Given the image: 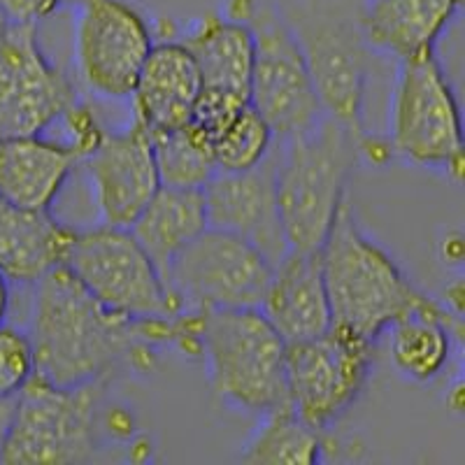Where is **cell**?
Instances as JSON below:
<instances>
[{"label": "cell", "mask_w": 465, "mask_h": 465, "mask_svg": "<svg viewBox=\"0 0 465 465\" xmlns=\"http://www.w3.org/2000/svg\"><path fill=\"white\" fill-rule=\"evenodd\" d=\"M28 340L35 375L58 386L152 372L161 349H180L182 319L116 314L58 265L35 282Z\"/></svg>", "instance_id": "1"}, {"label": "cell", "mask_w": 465, "mask_h": 465, "mask_svg": "<svg viewBox=\"0 0 465 465\" xmlns=\"http://www.w3.org/2000/svg\"><path fill=\"white\" fill-rule=\"evenodd\" d=\"M112 384L58 386L33 375L15 398L0 463H91L112 440H131L133 417L107 402Z\"/></svg>", "instance_id": "2"}, {"label": "cell", "mask_w": 465, "mask_h": 465, "mask_svg": "<svg viewBox=\"0 0 465 465\" xmlns=\"http://www.w3.org/2000/svg\"><path fill=\"white\" fill-rule=\"evenodd\" d=\"M365 138L323 114L322 122L302 135L277 140V205L289 249H322L338 212L349 201V182L361 163Z\"/></svg>", "instance_id": "3"}, {"label": "cell", "mask_w": 465, "mask_h": 465, "mask_svg": "<svg viewBox=\"0 0 465 465\" xmlns=\"http://www.w3.org/2000/svg\"><path fill=\"white\" fill-rule=\"evenodd\" d=\"M319 252L333 326L377 344L393 322L430 301L361 226L349 201L338 212Z\"/></svg>", "instance_id": "4"}, {"label": "cell", "mask_w": 465, "mask_h": 465, "mask_svg": "<svg viewBox=\"0 0 465 465\" xmlns=\"http://www.w3.org/2000/svg\"><path fill=\"white\" fill-rule=\"evenodd\" d=\"M305 58L328 116L368 135L365 103L371 91L372 49L361 31L354 0H275Z\"/></svg>", "instance_id": "5"}, {"label": "cell", "mask_w": 465, "mask_h": 465, "mask_svg": "<svg viewBox=\"0 0 465 465\" xmlns=\"http://www.w3.org/2000/svg\"><path fill=\"white\" fill-rule=\"evenodd\" d=\"M286 342L259 307L201 312L198 359L226 410L261 417L286 402Z\"/></svg>", "instance_id": "6"}, {"label": "cell", "mask_w": 465, "mask_h": 465, "mask_svg": "<svg viewBox=\"0 0 465 465\" xmlns=\"http://www.w3.org/2000/svg\"><path fill=\"white\" fill-rule=\"evenodd\" d=\"M223 15L240 19L252 31L254 61L249 103L270 124L275 138H296L317 126L326 112L275 0H223Z\"/></svg>", "instance_id": "7"}, {"label": "cell", "mask_w": 465, "mask_h": 465, "mask_svg": "<svg viewBox=\"0 0 465 465\" xmlns=\"http://www.w3.org/2000/svg\"><path fill=\"white\" fill-rule=\"evenodd\" d=\"M386 140L393 156L463 182V122L450 77L435 54L396 64Z\"/></svg>", "instance_id": "8"}, {"label": "cell", "mask_w": 465, "mask_h": 465, "mask_svg": "<svg viewBox=\"0 0 465 465\" xmlns=\"http://www.w3.org/2000/svg\"><path fill=\"white\" fill-rule=\"evenodd\" d=\"M64 268L95 301L131 319L174 317L180 305L131 228H74Z\"/></svg>", "instance_id": "9"}, {"label": "cell", "mask_w": 465, "mask_h": 465, "mask_svg": "<svg viewBox=\"0 0 465 465\" xmlns=\"http://www.w3.org/2000/svg\"><path fill=\"white\" fill-rule=\"evenodd\" d=\"M375 342L331 326L317 338L286 344V402L314 429L328 430L359 401L371 380Z\"/></svg>", "instance_id": "10"}, {"label": "cell", "mask_w": 465, "mask_h": 465, "mask_svg": "<svg viewBox=\"0 0 465 465\" xmlns=\"http://www.w3.org/2000/svg\"><path fill=\"white\" fill-rule=\"evenodd\" d=\"M272 263L240 235L207 226L170 265L165 284L182 312L261 307Z\"/></svg>", "instance_id": "11"}, {"label": "cell", "mask_w": 465, "mask_h": 465, "mask_svg": "<svg viewBox=\"0 0 465 465\" xmlns=\"http://www.w3.org/2000/svg\"><path fill=\"white\" fill-rule=\"evenodd\" d=\"M156 43L152 22L131 0L77 5L74 65L82 84L107 101H126Z\"/></svg>", "instance_id": "12"}, {"label": "cell", "mask_w": 465, "mask_h": 465, "mask_svg": "<svg viewBox=\"0 0 465 465\" xmlns=\"http://www.w3.org/2000/svg\"><path fill=\"white\" fill-rule=\"evenodd\" d=\"M80 101L73 80L45 54L37 24H12L0 37V138L37 135Z\"/></svg>", "instance_id": "13"}, {"label": "cell", "mask_w": 465, "mask_h": 465, "mask_svg": "<svg viewBox=\"0 0 465 465\" xmlns=\"http://www.w3.org/2000/svg\"><path fill=\"white\" fill-rule=\"evenodd\" d=\"M80 165L91 186L98 223L105 226H131L161 186L149 131L135 119L116 131L105 128Z\"/></svg>", "instance_id": "14"}, {"label": "cell", "mask_w": 465, "mask_h": 465, "mask_svg": "<svg viewBox=\"0 0 465 465\" xmlns=\"http://www.w3.org/2000/svg\"><path fill=\"white\" fill-rule=\"evenodd\" d=\"M207 222L240 235L275 265L289 244L280 219L275 186V147L261 165L244 173H214L205 186Z\"/></svg>", "instance_id": "15"}, {"label": "cell", "mask_w": 465, "mask_h": 465, "mask_svg": "<svg viewBox=\"0 0 465 465\" xmlns=\"http://www.w3.org/2000/svg\"><path fill=\"white\" fill-rule=\"evenodd\" d=\"M261 312L286 344L317 338L333 326L322 252L286 249L272 265Z\"/></svg>", "instance_id": "16"}, {"label": "cell", "mask_w": 465, "mask_h": 465, "mask_svg": "<svg viewBox=\"0 0 465 465\" xmlns=\"http://www.w3.org/2000/svg\"><path fill=\"white\" fill-rule=\"evenodd\" d=\"M80 161L73 144L45 133L0 138V198L28 210H54Z\"/></svg>", "instance_id": "17"}, {"label": "cell", "mask_w": 465, "mask_h": 465, "mask_svg": "<svg viewBox=\"0 0 465 465\" xmlns=\"http://www.w3.org/2000/svg\"><path fill=\"white\" fill-rule=\"evenodd\" d=\"M203 89L201 73L189 49L168 35L156 40L133 86V119L147 131L182 126L189 122Z\"/></svg>", "instance_id": "18"}, {"label": "cell", "mask_w": 465, "mask_h": 465, "mask_svg": "<svg viewBox=\"0 0 465 465\" xmlns=\"http://www.w3.org/2000/svg\"><path fill=\"white\" fill-rule=\"evenodd\" d=\"M463 0H363L361 31L372 54L396 64L435 54Z\"/></svg>", "instance_id": "19"}, {"label": "cell", "mask_w": 465, "mask_h": 465, "mask_svg": "<svg viewBox=\"0 0 465 465\" xmlns=\"http://www.w3.org/2000/svg\"><path fill=\"white\" fill-rule=\"evenodd\" d=\"M74 226L52 210H28L0 198V272L10 284H35L64 265Z\"/></svg>", "instance_id": "20"}, {"label": "cell", "mask_w": 465, "mask_h": 465, "mask_svg": "<svg viewBox=\"0 0 465 465\" xmlns=\"http://www.w3.org/2000/svg\"><path fill=\"white\" fill-rule=\"evenodd\" d=\"M393 368L414 384L438 380L450 365L451 349L463 335V317L447 302L430 298L386 328Z\"/></svg>", "instance_id": "21"}, {"label": "cell", "mask_w": 465, "mask_h": 465, "mask_svg": "<svg viewBox=\"0 0 465 465\" xmlns=\"http://www.w3.org/2000/svg\"><path fill=\"white\" fill-rule=\"evenodd\" d=\"M177 37L191 52L201 73L203 86L232 91L249 98L254 40L244 22L223 12H207L186 28H174Z\"/></svg>", "instance_id": "22"}, {"label": "cell", "mask_w": 465, "mask_h": 465, "mask_svg": "<svg viewBox=\"0 0 465 465\" xmlns=\"http://www.w3.org/2000/svg\"><path fill=\"white\" fill-rule=\"evenodd\" d=\"M207 226L210 222L203 189L161 184L128 228L165 280L173 261Z\"/></svg>", "instance_id": "23"}, {"label": "cell", "mask_w": 465, "mask_h": 465, "mask_svg": "<svg viewBox=\"0 0 465 465\" xmlns=\"http://www.w3.org/2000/svg\"><path fill=\"white\" fill-rule=\"evenodd\" d=\"M256 429L240 451L244 463H298L310 465L323 460L328 450L326 430L314 429L312 423L298 417L289 402L263 412Z\"/></svg>", "instance_id": "24"}, {"label": "cell", "mask_w": 465, "mask_h": 465, "mask_svg": "<svg viewBox=\"0 0 465 465\" xmlns=\"http://www.w3.org/2000/svg\"><path fill=\"white\" fill-rule=\"evenodd\" d=\"M149 138L161 184L203 189L212 174L217 173L210 140L189 122L182 126L149 131Z\"/></svg>", "instance_id": "25"}, {"label": "cell", "mask_w": 465, "mask_h": 465, "mask_svg": "<svg viewBox=\"0 0 465 465\" xmlns=\"http://www.w3.org/2000/svg\"><path fill=\"white\" fill-rule=\"evenodd\" d=\"M275 143L277 138L270 124L252 103H247L212 138V159L217 173H244L263 163Z\"/></svg>", "instance_id": "26"}, {"label": "cell", "mask_w": 465, "mask_h": 465, "mask_svg": "<svg viewBox=\"0 0 465 465\" xmlns=\"http://www.w3.org/2000/svg\"><path fill=\"white\" fill-rule=\"evenodd\" d=\"M35 375V356L24 331L0 326V401L16 398L28 380Z\"/></svg>", "instance_id": "27"}, {"label": "cell", "mask_w": 465, "mask_h": 465, "mask_svg": "<svg viewBox=\"0 0 465 465\" xmlns=\"http://www.w3.org/2000/svg\"><path fill=\"white\" fill-rule=\"evenodd\" d=\"M84 0H0V10L12 24H40L65 7H77Z\"/></svg>", "instance_id": "28"}, {"label": "cell", "mask_w": 465, "mask_h": 465, "mask_svg": "<svg viewBox=\"0 0 465 465\" xmlns=\"http://www.w3.org/2000/svg\"><path fill=\"white\" fill-rule=\"evenodd\" d=\"M10 302H12L10 280H7V277L0 272V326L7 322V314H10Z\"/></svg>", "instance_id": "29"}, {"label": "cell", "mask_w": 465, "mask_h": 465, "mask_svg": "<svg viewBox=\"0 0 465 465\" xmlns=\"http://www.w3.org/2000/svg\"><path fill=\"white\" fill-rule=\"evenodd\" d=\"M12 407H15V398H7V401H0V451H3V442H5L7 426H10Z\"/></svg>", "instance_id": "30"}, {"label": "cell", "mask_w": 465, "mask_h": 465, "mask_svg": "<svg viewBox=\"0 0 465 465\" xmlns=\"http://www.w3.org/2000/svg\"><path fill=\"white\" fill-rule=\"evenodd\" d=\"M7 26H10V19H7V16L3 15V10H0V37L7 31Z\"/></svg>", "instance_id": "31"}]
</instances>
